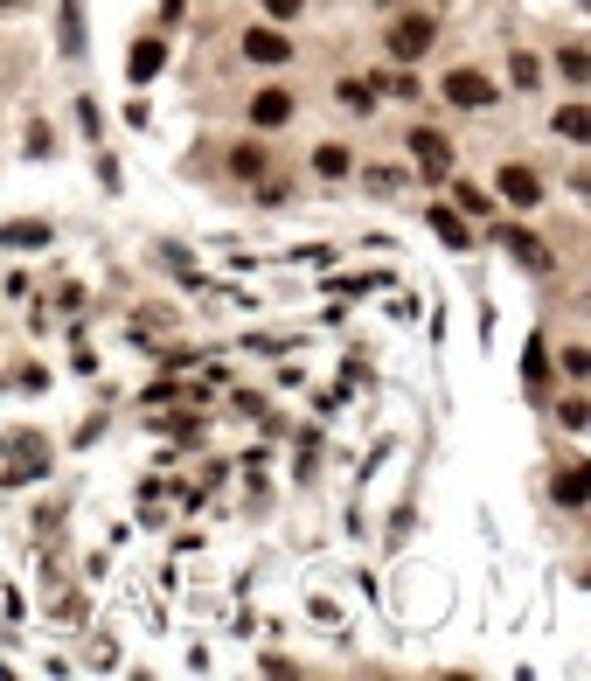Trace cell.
I'll return each mask as SVG.
<instances>
[{
	"label": "cell",
	"mask_w": 591,
	"mask_h": 681,
	"mask_svg": "<svg viewBox=\"0 0 591 681\" xmlns=\"http://www.w3.org/2000/svg\"><path fill=\"white\" fill-rule=\"evenodd\" d=\"M432 42H439V21H432V14H397V21H390V35H383L390 63H425V56H432Z\"/></svg>",
	"instance_id": "obj_1"
},
{
	"label": "cell",
	"mask_w": 591,
	"mask_h": 681,
	"mask_svg": "<svg viewBox=\"0 0 591 681\" xmlns=\"http://www.w3.org/2000/svg\"><path fill=\"white\" fill-rule=\"evenodd\" d=\"M439 98L452 105V112H494V105H501V84H494L487 70H473V63H466V70H452V77H445Z\"/></svg>",
	"instance_id": "obj_2"
},
{
	"label": "cell",
	"mask_w": 591,
	"mask_h": 681,
	"mask_svg": "<svg viewBox=\"0 0 591 681\" xmlns=\"http://www.w3.org/2000/svg\"><path fill=\"white\" fill-rule=\"evenodd\" d=\"M411 160H418V174L445 181V174H452V139H445L439 126H418V133H411Z\"/></svg>",
	"instance_id": "obj_3"
},
{
	"label": "cell",
	"mask_w": 591,
	"mask_h": 681,
	"mask_svg": "<svg viewBox=\"0 0 591 681\" xmlns=\"http://www.w3.org/2000/svg\"><path fill=\"white\" fill-rule=\"evenodd\" d=\"M244 56L265 63V70H279V63H293V35L286 28H244Z\"/></svg>",
	"instance_id": "obj_4"
},
{
	"label": "cell",
	"mask_w": 591,
	"mask_h": 681,
	"mask_svg": "<svg viewBox=\"0 0 591 681\" xmlns=\"http://www.w3.org/2000/svg\"><path fill=\"white\" fill-rule=\"evenodd\" d=\"M501 195H508L515 209H536V202H543V174L522 167V160H508V167H501Z\"/></svg>",
	"instance_id": "obj_5"
},
{
	"label": "cell",
	"mask_w": 591,
	"mask_h": 681,
	"mask_svg": "<svg viewBox=\"0 0 591 681\" xmlns=\"http://www.w3.org/2000/svg\"><path fill=\"white\" fill-rule=\"evenodd\" d=\"M508 251H515V265H522V272H536V278H550V272H557L550 244H543V237H529V230H508Z\"/></svg>",
	"instance_id": "obj_6"
},
{
	"label": "cell",
	"mask_w": 591,
	"mask_h": 681,
	"mask_svg": "<svg viewBox=\"0 0 591 681\" xmlns=\"http://www.w3.org/2000/svg\"><path fill=\"white\" fill-rule=\"evenodd\" d=\"M293 91H279V84H272V91H258V98H251V126H265V133H272V126H286V119H293Z\"/></svg>",
	"instance_id": "obj_7"
},
{
	"label": "cell",
	"mask_w": 591,
	"mask_h": 681,
	"mask_svg": "<svg viewBox=\"0 0 591 681\" xmlns=\"http://www.w3.org/2000/svg\"><path fill=\"white\" fill-rule=\"evenodd\" d=\"M334 98H341L348 112H376V98H383V84H376V77H369V84H362V77H341V84H334Z\"/></svg>",
	"instance_id": "obj_8"
},
{
	"label": "cell",
	"mask_w": 591,
	"mask_h": 681,
	"mask_svg": "<svg viewBox=\"0 0 591 681\" xmlns=\"http://www.w3.org/2000/svg\"><path fill=\"white\" fill-rule=\"evenodd\" d=\"M265 167H272V153H265L258 139H244V146H230V174H237V181H258Z\"/></svg>",
	"instance_id": "obj_9"
},
{
	"label": "cell",
	"mask_w": 591,
	"mask_h": 681,
	"mask_svg": "<svg viewBox=\"0 0 591 681\" xmlns=\"http://www.w3.org/2000/svg\"><path fill=\"white\" fill-rule=\"evenodd\" d=\"M425 216H432V230H439L452 251H466V244H473V230L459 223V209H445V202H439V209H425Z\"/></svg>",
	"instance_id": "obj_10"
},
{
	"label": "cell",
	"mask_w": 591,
	"mask_h": 681,
	"mask_svg": "<svg viewBox=\"0 0 591 681\" xmlns=\"http://www.w3.org/2000/svg\"><path fill=\"white\" fill-rule=\"evenodd\" d=\"M585 487H591L585 466H564V473H557V508H585Z\"/></svg>",
	"instance_id": "obj_11"
},
{
	"label": "cell",
	"mask_w": 591,
	"mask_h": 681,
	"mask_svg": "<svg viewBox=\"0 0 591 681\" xmlns=\"http://www.w3.org/2000/svg\"><path fill=\"white\" fill-rule=\"evenodd\" d=\"M160 63H167V49H160V42H140V49H133V84H147V77H160Z\"/></svg>",
	"instance_id": "obj_12"
},
{
	"label": "cell",
	"mask_w": 591,
	"mask_h": 681,
	"mask_svg": "<svg viewBox=\"0 0 591 681\" xmlns=\"http://www.w3.org/2000/svg\"><path fill=\"white\" fill-rule=\"evenodd\" d=\"M313 167H320V181H341V174L355 167V153H348V146H320V153H313Z\"/></svg>",
	"instance_id": "obj_13"
},
{
	"label": "cell",
	"mask_w": 591,
	"mask_h": 681,
	"mask_svg": "<svg viewBox=\"0 0 591 681\" xmlns=\"http://www.w3.org/2000/svg\"><path fill=\"white\" fill-rule=\"evenodd\" d=\"M557 133H564V139H585V133H591V112L578 105V98H571V105L557 112Z\"/></svg>",
	"instance_id": "obj_14"
},
{
	"label": "cell",
	"mask_w": 591,
	"mask_h": 681,
	"mask_svg": "<svg viewBox=\"0 0 591 681\" xmlns=\"http://www.w3.org/2000/svg\"><path fill=\"white\" fill-rule=\"evenodd\" d=\"M585 417H591V404L578 397V390H571V397L557 404V424H564V431H585Z\"/></svg>",
	"instance_id": "obj_15"
},
{
	"label": "cell",
	"mask_w": 591,
	"mask_h": 681,
	"mask_svg": "<svg viewBox=\"0 0 591 681\" xmlns=\"http://www.w3.org/2000/svg\"><path fill=\"white\" fill-rule=\"evenodd\" d=\"M515 84H522V91H536V84H543V56L515 49Z\"/></svg>",
	"instance_id": "obj_16"
},
{
	"label": "cell",
	"mask_w": 591,
	"mask_h": 681,
	"mask_svg": "<svg viewBox=\"0 0 591 681\" xmlns=\"http://www.w3.org/2000/svg\"><path fill=\"white\" fill-rule=\"evenodd\" d=\"M459 209H473L480 223H487V216H501V209H494V195H487V188H473V181L459 188Z\"/></svg>",
	"instance_id": "obj_17"
},
{
	"label": "cell",
	"mask_w": 591,
	"mask_h": 681,
	"mask_svg": "<svg viewBox=\"0 0 591 681\" xmlns=\"http://www.w3.org/2000/svg\"><path fill=\"white\" fill-rule=\"evenodd\" d=\"M585 369H591L585 348H564V383H585Z\"/></svg>",
	"instance_id": "obj_18"
},
{
	"label": "cell",
	"mask_w": 591,
	"mask_h": 681,
	"mask_svg": "<svg viewBox=\"0 0 591 681\" xmlns=\"http://www.w3.org/2000/svg\"><path fill=\"white\" fill-rule=\"evenodd\" d=\"M557 63H564V77H571V84H585V70H591V63H585V49H564Z\"/></svg>",
	"instance_id": "obj_19"
},
{
	"label": "cell",
	"mask_w": 591,
	"mask_h": 681,
	"mask_svg": "<svg viewBox=\"0 0 591 681\" xmlns=\"http://www.w3.org/2000/svg\"><path fill=\"white\" fill-rule=\"evenodd\" d=\"M299 7H306V0H265V14H272V21H293Z\"/></svg>",
	"instance_id": "obj_20"
},
{
	"label": "cell",
	"mask_w": 591,
	"mask_h": 681,
	"mask_svg": "<svg viewBox=\"0 0 591 681\" xmlns=\"http://www.w3.org/2000/svg\"><path fill=\"white\" fill-rule=\"evenodd\" d=\"M376 7H404V0H376Z\"/></svg>",
	"instance_id": "obj_21"
}]
</instances>
